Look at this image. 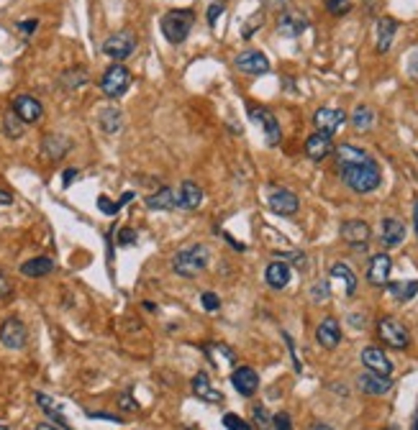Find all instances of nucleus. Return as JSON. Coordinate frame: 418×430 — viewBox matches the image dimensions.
<instances>
[{
    "mask_svg": "<svg viewBox=\"0 0 418 430\" xmlns=\"http://www.w3.org/2000/svg\"><path fill=\"white\" fill-rule=\"evenodd\" d=\"M339 233H341V238H344L346 243H352V246H364V243L370 241V236H372L370 225L364 223V221H344L341 228H339Z\"/></svg>",
    "mask_w": 418,
    "mask_h": 430,
    "instance_id": "16",
    "label": "nucleus"
},
{
    "mask_svg": "<svg viewBox=\"0 0 418 430\" xmlns=\"http://www.w3.org/2000/svg\"><path fill=\"white\" fill-rule=\"evenodd\" d=\"M410 430H418V412H416V420H413V428Z\"/></svg>",
    "mask_w": 418,
    "mask_h": 430,
    "instance_id": "56",
    "label": "nucleus"
},
{
    "mask_svg": "<svg viewBox=\"0 0 418 430\" xmlns=\"http://www.w3.org/2000/svg\"><path fill=\"white\" fill-rule=\"evenodd\" d=\"M131 197H134V192H123V197H121L119 203H110L108 197L106 195H100L98 197V207H100V213H106V215H116L121 210V207L126 205L128 200H131Z\"/></svg>",
    "mask_w": 418,
    "mask_h": 430,
    "instance_id": "35",
    "label": "nucleus"
},
{
    "mask_svg": "<svg viewBox=\"0 0 418 430\" xmlns=\"http://www.w3.org/2000/svg\"><path fill=\"white\" fill-rule=\"evenodd\" d=\"M388 430H398V428H388Z\"/></svg>",
    "mask_w": 418,
    "mask_h": 430,
    "instance_id": "58",
    "label": "nucleus"
},
{
    "mask_svg": "<svg viewBox=\"0 0 418 430\" xmlns=\"http://www.w3.org/2000/svg\"><path fill=\"white\" fill-rule=\"evenodd\" d=\"M392 272V259L388 254H375L370 259V267H367V282L375 287H385L388 279H390Z\"/></svg>",
    "mask_w": 418,
    "mask_h": 430,
    "instance_id": "13",
    "label": "nucleus"
},
{
    "mask_svg": "<svg viewBox=\"0 0 418 430\" xmlns=\"http://www.w3.org/2000/svg\"><path fill=\"white\" fill-rule=\"evenodd\" d=\"M0 205H13V195L6 190H0Z\"/></svg>",
    "mask_w": 418,
    "mask_h": 430,
    "instance_id": "53",
    "label": "nucleus"
},
{
    "mask_svg": "<svg viewBox=\"0 0 418 430\" xmlns=\"http://www.w3.org/2000/svg\"><path fill=\"white\" fill-rule=\"evenodd\" d=\"M221 16H223V6H221V3H213L208 8V26L210 28L216 26V21H219Z\"/></svg>",
    "mask_w": 418,
    "mask_h": 430,
    "instance_id": "48",
    "label": "nucleus"
},
{
    "mask_svg": "<svg viewBox=\"0 0 418 430\" xmlns=\"http://www.w3.org/2000/svg\"><path fill=\"white\" fill-rule=\"evenodd\" d=\"M310 295H313V300H316V303H324V300H326V297L331 295V289H328V282H319V285H313Z\"/></svg>",
    "mask_w": 418,
    "mask_h": 430,
    "instance_id": "44",
    "label": "nucleus"
},
{
    "mask_svg": "<svg viewBox=\"0 0 418 430\" xmlns=\"http://www.w3.org/2000/svg\"><path fill=\"white\" fill-rule=\"evenodd\" d=\"M128 88H131V72L119 62L110 64L100 77V90H103L106 98H121V95H126Z\"/></svg>",
    "mask_w": 418,
    "mask_h": 430,
    "instance_id": "4",
    "label": "nucleus"
},
{
    "mask_svg": "<svg viewBox=\"0 0 418 430\" xmlns=\"http://www.w3.org/2000/svg\"><path fill=\"white\" fill-rule=\"evenodd\" d=\"M23 121H21L13 110L10 113H6V121H3V128H6V134L10 136V139H21V134H23Z\"/></svg>",
    "mask_w": 418,
    "mask_h": 430,
    "instance_id": "36",
    "label": "nucleus"
},
{
    "mask_svg": "<svg viewBox=\"0 0 418 430\" xmlns=\"http://www.w3.org/2000/svg\"><path fill=\"white\" fill-rule=\"evenodd\" d=\"M237 70L244 74H267L270 72V59L259 49H246L237 57Z\"/></svg>",
    "mask_w": 418,
    "mask_h": 430,
    "instance_id": "11",
    "label": "nucleus"
},
{
    "mask_svg": "<svg viewBox=\"0 0 418 430\" xmlns=\"http://www.w3.org/2000/svg\"><path fill=\"white\" fill-rule=\"evenodd\" d=\"M52 269H54V261L49 259V256H34V259H28L21 264V274L31 279H41V277H46Z\"/></svg>",
    "mask_w": 418,
    "mask_h": 430,
    "instance_id": "28",
    "label": "nucleus"
},
{
    "mask_svg": "<svg viewBox=\"0 0 418 430\" xmlns=\"http://www.w3.org/2000/svg\"><path fill=\"white\" fill-rule=\"evenodd\" d=\"M249 116H252V121L255 123L262 125L264 131V141H267V146H277L282 139V131H280V123H277V118H275V113H270L267 108H249Z\"/></svg>",
    "mask_w": 418,
    "mask_h": 430,
    "instance_id": "8",
    "label": "nucleus"
},
{
    "mask_svg": "<svg viewBox=\"0 0 418 430\" xmlns=\"http://www.w3.org/2000/svg\"><path fill=\"white\" fill-rule=\"evenodd\" d=\"M37 430H59L57 425H52V422H39Z\"/></svg>",
    "mask_w": 418,
    "mask_h": 430,
    "instance_id": "54",
    "label": "nucleus"
},
{
    "mask_svg": "<svg viewBox=\"0 0 418 430\" xmlns=\"http://www.w3.org/2000/svg\"><path fill=\"white\" fill-rule=\"evenodd\" d=\"M74 177H77V170H67V172H64V177H62L64 187H70V185L74 182Z\"/></svg>",
    "mask_w": 418,
    "mask_h": 430,
    "instance_id": "52",
    "label": "nucleus"
},
{
    "mask_svg": "<svg viewBox=\"0 0 418 430\" xmlns=\"http://www.w3.org/2000/svg\"><path fill=\"white\" fill-rule=\"evenodd\" d=\"M192 392H195V397L203 400V402H210V405L223 402V394L210 385V376L206 374V371H198V374L192 376Z\"/></svg>",
    "mask_w": 418,
    "mask_h": 430,
    "instance_id": "18",
    "label": "nucleus"
},
{
    "mask_svg": "<svg viewBox=\"0 0 418 430\" xmlns=\"http://www.w3.org/2000/svg\"><path fill=\"white\" fill-rule=\"evenodd\" d=\"M177 203H180L182 210H198L200 203H203V190L192 179H185L177 190Z\"/></svg>",
    "mask_w": 418,
    "mask_h": 430,
    "instance_id": "24",
    "label": "nucleus"
},
{
    "mask_svg": "<svg viewBox=\"0 0 418 430\" xmlns=\"http://www.w3.org/2000/svg\"><path fill=\"white\" fill-rule=\"evenodd\" d=\"M262 21H264L262 13H255V16H252V18H249V21H246V23H244V28H241V36H244V39H252L257 28L262 26Z\"/></svg>",
    "mask_w": 418,
    "mask_h": 430,
    "instance_id": "40",
    "label": "nucleus"
},
{
    "mask_svg": "<svg viewBox=\"0 0 418 430\" xmlns=\"http://www.w3.org/2000/svg\"><path fill=\"white\" fill-rule=\"evenodd\" d=\"M37 402H39V407H41V410H44L46 415H49V418L57 422V425H59V428H62V430H72V425H70V422H67V418H64L62 407H59V405H57L54 400L49 397V394L37 392Z\"/></svg>",
    "mask_w": 418,
    "mask_h": 430,
    "instance_id": "29",
    "label": "nucleus"
},
{
    "mask_svg": "<svg viewBox=\"0 0 418 430\" xmlns=\"http://www.w3.org/2000/svg\"><path fill=\"white\" fill-rule=\"evenodd\" d=\"M316 340H319V346L324 349H337L339 343H341V328H339V320L337 318H326V320H321V325L316 328Z\"/></svg>",
    "mask_w": 418,
    "mask_h": 430,
    "instance_id": "19",
    "label": "nucleus"
},
{
    "mask_svg": "<svg viewBox=\"0 0 418 430\" xmlns=\"http://www.w3.org/2000/svg\"><path fill=\"white\" fill-rule=\"evenodd\" d=\"M37 26H39V21L37 18H28V21H19V31L23 36H31L34 31H37Z\"/></svg>",
    "mask_w": 418,
    "mask_h": 430,
    "instance_id": "49",
    "label": "nucleus"
},
{
    "mask_svg": "<svg viewBox=\"0 0 418 430\" xmlns=\"http://www.w3.org/2000/svg\"><path fill=\"white\" fill-rule=\"evenodd\" d=\"M98 125H100V131L103 134H119L121 131V110L119 108H103L100 110V116H98Z\"/></svg>",
    "mask_w": 418,
    "mask_h": 430,
    "instance_id": "30",
    "label": "nucleus"
},
{
    "mask_svg": "<svg viewBox=\"0 0 418 430\" xmlns=\"http://www.w3.org/2000/svg\"><path fill=\"white\" fill-rule=\"evenodd\" d=\"M334 141H331V136L326 134H313L308 136V141H306V154H308V159L313 161H324L328 154H334Z\"/></svg>",
    "mask_w": 418,
    "mask_h": 430,
    "instance_id": "20",
    "label": "nucleus"
},
{
    "mask_svg": "<svg viewBox=\"0 0 418 430\" xmlns=\"http://www.w3.org/2000/svg\"><path fill=\"white\" fill-rule=\"evenodd\" d=\"M346 121V113L344 110H337V108H319L316 113H313V123L319 128V134H326V136H334L344 125Z\"/></svg>",
    "mask_w": 418,
    "mask_h": 430,
    "instance_id": "10",
    "label": "nucleus"
},
{
    "mask_svg": "<svg viewBox=\"0 0 418 430\" xmlns=\"http://www.w3.org/2000/svg\"><path fill=\"white\" fill-rule=\"evenodd\" d=\"M88 82V72L82 70V67H74V70H67L62 74V85L67 90H74V88H82Z\"/></svg>",
    "mask_w": 418,
    "mask_h": 430,
    "instance_id": "34",
    "label": "nucleus"
},
{
    "mask_svg": "<svg viewBox=\"0 0 418 430\" xmlns=\"http://www.w3.org/2000/svg\"><path fill=\"white\" fill-rule=\"evenodd\" d=\"M134 52H137V36L131 31H116V34L103 41V54L119 64L123 59H128Z\"/></svg>",
    "mask_w": 418,
    "mask_h": 430,
    "instance_id": "5",
    "label": "nucleus"
},
{
    "mask_svg": "<svg viewBox=\"0 0 418 430\" xmlns=\"http://www.w3.org/2000/svg\"><path fill=\"white\" fill-rule=\"evenodd\" d=\"M252 415H255V422H257V428H259V430H267V428H270V415H267V410H264L262 405H257Z\"/></svg>",
    "mask_w": 418,
    "mask_h": 430,
    "instance_id": "42",
    "label": "nucleus"
},
{
    "mask_svg": "<svg viewBox=\"0 0 418 430\" xmlns=\"http://www.w3.org/2000/svg\"><path fill=\"white\" fill-rule=\"evenodd\" d=\"M223 425H226L228 430H252V425L246 420H241L239 415H234V412H226V415H223Z\"/></svg>",
    "mask_w": 418,
    "mask_h": 430,
    "instance_id": "39",
    "label": "nucleus"
},
{
    "mask_svg": "<svg viewBox=\"0 0 418 430\" xmlns=\"http://www.w3.org/2000/svg\"><path fill=\"white\" fill-rule=\"evenodd\" d=\"M326 10L331 16H346L352 10V3L349 0H326Z\"/></svg>",
    "mask_w": 418,
    "mask_h": 430,
    "instance_id": "38",
    "label": "nucleus"
},
{
    "mask_svg": "<svg viewBox=\"0 0 418 430\" xmlns=\"http://www.w3.org/2000/svg\"><path fill=\"white\" fill-rule=\"evenodd\" d=\"M264 3V8H270V10H285L288 8V3H290V0H262Z\"/></svg>",
    "mask_w": 418,
    "mask_h": 430,
    "instance_id": "51",
    "label": "nucleus"
},
{
    "mask_svg": "<svg viewBox=\"0 0 418 430\" xmlns=\"http://www.w3.org/2000/svg\"><path fill=\"white\" fill-rule=\"evenodd\" d=\"M413 228H416V236H418V200H416V205H413Z\"/></svg>",
    "mask_w": 418,
    "mask_h": 430,
    "instance_id": "55",
    "label": "nucleus"
},
{
    "mask_svg": "<svg viewBox=\"0 0 418 430\" xmlns=\"http://www.w3.org/2000/svg\"><path fill=\"white\" fill-rule=\"evenodd\" d=\"M298 207H300V200L290 190H275L272 195H270V210H272L275 215L290 218V215L298 213Z\"/></svg>",
    "mask_w": 418,
    "mask_h": 430,
    "instance_id": "12",
    "label": "nucleus"
},
{
    "mask_svg": "<svg viewBox=\"0 0 418 430\" xmlns=\"http://www.w3.org/2000/svg\"><path fill=\"white\" fill-rule=\"evenodd\" d=\"M388 292H390L395 300H400V303H408V300L416 297L418 282L416 279H408V282H390V285H388Z\"/></svg>",
    "mask_w": 418,
    "mask_h": 430,
    "instance_id": "31",
    "label": "nucleus"
},
{
    "mask_svg": "<svg viewBox=\"0 0 418 430\" xmlns=\"http://www.w3.org/2000/svg\"><path fill=\"white\" fill-rule=\"evenodd\" d=\"M119 243L121 246H134V243H137V231H134V228H121Z\"/></svg>",
    "mask_w": 418,
    "mask_h": 430,
    "instance_id": "46",
    "label": "nucleus"
},
{
    "mask_svg": "<svg viewBox=\"0 0 418 430\" xmlns=\"http://www.w3.org/2000/svg\"><path fill=\"white\" fill-rule=\"evenodd\" d=\"M200 303H203V307H206L208 313H213V310H219L221 307L219 295H213V292H203V295H200Z\"/></svg>",
    "mask_w": 418,
    "mask_h": 430,
    "instance_id": "43",
    "label": "nucleus"
},
{
    "mask_svg": "<svg viewBox=\"0 0 418 430\" xmlns=\"http://www.w3.org/2000/svg\"><path fill=\"white\" fill-rule=\"evenodd\" d=\"M208 259H210L208 246H206V243H195V246H190V249H180L177 254H175L172 269L180 274V277L192 279L208 267Z\"/></svg>",
    "mask_w": 418,
    "mask_h": 430,
    "instance_id": "2",
    "label": "nucleus"
},
{
    "mask_svg": "<svg viewBox=\"0 0 418 430\" xmlns=\"http://www.w3.org/2000/svg\"><path fill=\"white\" fill-rule=\"evenodd\" d=\"M13 113H16L23 123H37V121H41V116H44V108H41V103H39L34 95H19V98L13 100Z\"/></svg>",
    "mask_w": 418,
    "mask_h": 430,
    "instance_id": "14",
    "label": "nucleus"
},
{
    "mask_svg": "<svg viewBox=\"0 0 418 430\" xmlns=\"http://www.w3.org/2000/svg\"><path fill=\"white\" fill-rule=\"evenodd\" d=\"M403 238H406V225L400 223V221H395V218H385L382 221V236H380L382 246L395 249V246L403 243Z\"/></svg>",
    "mask_w": 418,
    "mask_h": 430,
    "instance_id": "26",
    "label": "nucleus"
},
{
    "mask_svg": "<svg viewBox=\"0 0 418 430\" xmlns=\"http://www.w3.org/2000/svg\"><path fill=\"white\" fill-rule=\"evenodd\" d=\"M290 277H292L290 267L282 259L272 261L270 267L264 269V279H267V285L272 287V289H285V287L290 285Z\"/></svg>",
    "mask_w": 418,
    "mask_h": 430,
    "instance_id": "23",
    "label": "nucleus"
},
{
    "mask_svg": "<svg viewBox=\"0 0 418 430\" xmlns=\"http://www.w3.org/2000/svg\"><path fill=\"white\" fill-rule=\"evenodd\" d=\"M357 387H359L364 394H385V392H390L392 379L390 376L375 374V371H364V374H359V379H357Z\"/></svg>",
    "mask_w": 418,
    "mask_h": 430,
    "instance_id": "21",
    "label": "nucleus"
},
{
    "mask_svg": "<svg viewBox=\"0 0 418 430\" xmlns=\"http://www.w3.org/2000/svg\"><path fill=\"white\" fill-rule=\"evenodd\" d=\"M70 146H72V141H70L67 136H62V134H46L44 141H41V152H44L46 159L59 161L64 154L70 152Z\"/></svg>",
    "mask_w": 418,
    "mask_h": 430,
    "instance_id": "22",
    "label": "nucleus"
},
{
    "mask_svg": "<svg viewBox=\"0 0 418 430\" xmlns=\"http://www.w3.org/2000/svg\"><path fill=\"white\" fill-rule=\"evenodd\" d=\"M334 154H337L339 174H341L349 190H355L359 195H367V192H375L380 187L382 172L377 167V161L364 149H357L352 143H341V146L334 149Z\"/></svg>",
    "mask_w": 418,
    "mask_h": 430,
    "instance_id": "1",
    "label": "nucleus"
},
{
    "mask_svg": "<svg viewBox=\"0 0 418 430\" xmlns=\"http://www.w3.org/2000/svg\"><path fill=\"white\" fill-rule=\"evenodd\" d=\"M119 405L121 407H123V410H128V412H134V410H139V405L134 402V400H131V394L128 392H123L121 394V400H119Z\"/></svg>",
    "mask_w": 418,
    "mask_h": 430,
    "instance_id": "50",
    "label": "nucleus"
},
{
    "mask_svg": "<svg viewBox=\"0 0 418 430\" xmlns=\"http://www.w3.org/2000/svg\"><path fill=\"white\" fill-rule=\"evenodd\" d=\"M0 430H8V428H6V425H0Z\"/></svg>",
    "mask_w": 418,
    "mask_h": 430,
    "instance_id": "57",
    "label": "nucleus"
},
{
    "mask_svg": "<svg viewBox=\"0 0 418 430\" xmlns=\"http://www.w3.org/2000/svg\"><path fill=\"white\" fill-rule=\"evenodd\" d=\"M395 31H398V21L390 16H382L377 21V52L385 54L392 46V39H395Z\"/></svg>",
    "mask_w": 418,
    "mask_h": 430,
    "instance_id": "27",
    "label": "nucleus"
},
{
    "mask_svg": "<svg viewBox=\"0 0 418 430\" xmlns=\"http://www.w3.org/2000/svg\"><path fill=\"white\" fill-rule=\"evenodd\" d=\"M231 385L237 389L241 397H252L257 392V387H259V376L252 367H239L234 374H231Z\"/></svg>",
    "mask_w": 418,
    "mask_h": 430,
    "instance_id": "15",
    "label": "nucleus"
},
{
    "mask_svg": "<svg viewBox=\"0 0 418 430\" xmlns=\"http://www.w3.org/2000/svg\"><path fill=\"white\" fill-rule=\"evenodd\" d=\"M272 420H275V428L277 430H292V420H290L288 412H277Z\"/></svg>",
    "mask_w": 418,
    "mask_h": 430,
    "instance_id": "47",
    "label": "nucleus"
},
{
    "mask_svg": "<svg viewBox=\"0 0 418 430\" xmlns=\"http://www.w3.org/2000/svg\"><path fill=\"white\" fill-rule=\"evenodd\" d=\"M206 354H210V356H223V361H228V364L237 361L234 349H228V346H223V343H219V346H206Z\"/></svg>",
    "mask_w": 418,
    "mask_h": 430,
    "instance_id": "37",
    "label": "nucleus"
},
{
    "mask_svg": "<svg viewBox=\"0 0 418 430\" xmlns=\"http://www.w3.org/2000/svg\"><path fill=\"white\" fill-rule=\"evenodd\" d=\"M377 333H380V338L390 346V349H406L410 343V336L406 331V325L395 318H382L377 322Z\"/></svg>",
    "mask_w": 418,
    "mask_h": 430,
    "instance_id": "6",
    "label": "nucleus"
},
{
    "mask_svg": "<svg viewBox=\"0 0 418 430\" xmlns=\"http://www.w3.org/2000/svg\"><path fill=\"white\" fill-rule=\"evenodd\" d=\"M10 292H13V285H10V277L6 269H0V300L3 297H8Z\"/></svg>",
    "mask_w": 418,
    "mask_h": 430,
    "instance_id": "45",
    "label": "nucleus"
},
{
    "mask_svg": "<svg viewBox=\"0 0 418 430\" xmlns=\"http://www.w3.org/2000/svg\"><path fill=\"white\" fill-rule=\"evenodd\" d=\"M28 340V331L26 325L19 320V318H6L3 325H0V343L10 351H21L26 346Z\"/></svg>",
    "mask_w": 418,
    "mask_h": 430,
    "instance_id": "7",
    "label": "nucleus"
},
{
    "mask_svg": "<svg viewBox=\"0 0 418 430\" xmlns=\"http://www.w3.org/2000/svg\"><path fill=\"white\" fill-rule=\"evenodd\" d=\"M362 364L367 367V371H375V374H380V376L392 374L390 358L385 356L380 349H375V346H367V349L362 351Z\"/></svg>",
    "mask_w": 418,
    "mask_h": 430,
    "instance_id": "17",
    "label": "nucleus"
},
{
    "mask_svg": "<svg viewBox=\"0 0 418 430\" xmlns=\"http://www.w3.org/2000/svg\"><path fill=\"white\" fill-rule=\"evenodd\" d=\"M146 207H149V210H177V207H180V203H177V190L159 187L155 195L146 197Z\"/></svg>",
    "mask_w": 418,
    "mask_h": 430,
    "instance_id": "25",
    "label": "nucleus"
},
{
    "mask_svg": "<svg viewBox=\"0 0 418 430\" xmlns=\"http://www.w3.org/2000/svg\"><path fill=\"white\" fill-rule=\"evenodd\" d=\"M331 277H337L344 282L346 287V295H355V289H357V277H355V272L346 267L344 261H337L334 267H331Z\"/></svg>",
    "mask_w": 418,
    "mask_h": 430,
    "instance_id": "32",
    "label": "nucleus"
},
{
    "mask_svg": "<svg viewBox=\"0 0 418 430\" xmlns=\"http://www.w3.org/2000/svg\"><path fill=\"white\" fill-rule=\"evenodd\" d=\"M192 23H195V13L190 8H180V10H167L162 16V36L170 41V44H182L192 31Z\"/></svg>",
    "mask_w": 418,
    "mask_h": 430,
    "instance_id": "3",
    "label": "nucleus"
},
{
    "mask_svg": "<svg viewBox=\"0 0 418 430\" xmlns=\"http://www.w3.org/2000/svg\"><path fill=\"white\" fill-rule=\"evenodd\" d=\"M308 28V18L303 16L300 10L285 8L277 18V34L288 36V39H298L303 31Z\"/></svg>",
    "mask_w": 418,
    "mask_h": 430,
    "instance_id": "9",
    "label": "nucleus"
},
{
    "mask_svg": "<svg viewBox=\"0 0 418 430\" xmlns=\"http://www.w3.org/2000/svg\"><path fill=\"white\" fill-rule=\"evenodd\" d=\"M375 123V110L370 105H357L355 113H352V125H355L357 131H367V128H372Z\"/></svg>",
    "mask_w": 418,
    "mask_h": 430,
    "instance_id": "33",
    "label": "nucleus"
},
{
    "mask_svg": "<svg viewBox=\"0 0 418 430\" xmlns=\"http://www.w3.org/2000/svg\"><path fill=\"white\" fill-rule=\"evenodd\" d=\"M406 72H408V77L413 82H418V46L410 52L408 62H406Z\"/></svg>",
    "mask_w": 418,
    "mask_h": 430,
    "instance_id": "41",
    "label": "nucleus"
}]
</instances>
